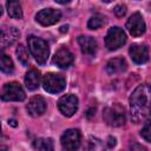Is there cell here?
Listing matches in <instances>:
<instances>
[{
	"instance_id": "484cf974",
	"label": "cell",
	"mask_w": 151,
	"mask_h": 151,
	"mask_svg": "<svg viewBox=\"0 0 151 151\" xmlns=\"http://www.w3.org/2000/svg\"><path fill=\"white\" fill-rule=\"evenodd\" d=\"M55 2H58V4H61V5H64V4H67L70 0H54Z\"/></svg>"
},
{
	"instance_id": "4316f807",
	"label": "cell",
	"mask_w": 151,
	"mask_h": 151,
	"mask_svg": "<svg viewBox=\"0 0 151 151\" xmlns=\"http://www.w3.org/2000/svg\"><path fill=\"white\" fill-rule=\"evenodd\" d=\"M8 124H11L12 126H17V122H15L14 119H11V120H8Z\"/></svg>"
},
{
	"instance_id": "ffe728a7",
	"label": "cell",
	"mask_w": 151,
	"mask_h": 151,
	"mask_svg": "<svg viewBox=\"0 0 151 151\" xmlns=\"http://www.w3.org/2000/svg\"><path fill=\"white\" fill-rule=\"evenodd\" d=\"M33 145L38 150H44V151L53 150V142L51 138H39L34 142Z\"/></svg>"
},
{
	"instance_id": "4fadbf2b",
	"label": "cell",
	"mask_w": 151,
	"mask_h": 151,
	"mask_svg": "<svg viewBox=\"0 0 151 151\" xmlns=\"http://www.w3.org/2000/svg\"><path fill=\"white\" fill-rule=\"evenodd\" d=\"M129 53H130L131 59L136 64H144L149 60V51H147V47L145 45L134 44L130 47Z\"/></svg>"
},
{
	"instance_id": "52a82bcc",
	"label": "cell",
	"mask_w": 151,
	"mask_h": 151,
	"mask_svg": "<svg viewBox=\"0 0 151 151\" xmlns=\"http://www.w3.org/2000/svg\"><path fill=\"white\" fill-rule=\"evenodd\" d=\"M60 142L64 150H76L80 145V132L76 129H68L63 133Z\"/></svg>"
},
{
	"instance_id": "7402d4cb",
	"label": "cell",
	"mask_w": 151,
	"mask_h": 151,
	"mask_svg": "<svg viewBox=\"0 0 151 151\" xmlns=\"http://www.w3.org/2000/svg\"><path fill=\"white\" fill-rule=\"evenodd\" d=\"M17 57H18L19 61H20L24 66H26V65L28 64V52H27V50H26L25 46L19 45V46L17 47Z\"/></svg>"
},
{
	"instance_id": "4dcf8cb0",
	"label": "cell",
	"mask_w": 151,
	"mask_h": 151,
	"mask_svg": "<svg viewBox=\"0 0 151 151\" xmlns=\"http://www.w3.org/2000/svg\"><path fill=\"white\" fill-rule=\"evenodd\" d=\"M0 149H7L6 146H0Z\"/></svg>"
},
{
	"instance_id": "ba28073f",
	"label": "cell",
	"mask_w": 151,
	"mask_h": 151,
	"mask_svg": "<svg viewBox=\"0 0 151 151\" xmlns=\"http://www.w3.org/2000/svg\"><path fill=\"white\" fill-rule=\"evenodd\" d=\"M58 109L66 117L73 116L76 113L77 109H78V99H77V97L73 96V94L63 96L58 101Z\"/></svg>"
},
{
	"instance_id": "8992f818",
	"label": "cell",
	"mask_w": 151,
	"mask_h": 151,
	"mask_svg": "<svg viewBox=\"0 0 151 151\" xmlns=\"http://www.w3.org/2000/svg\"><path fill=\"white\" fill-rule=\"evenodd\" d=\"M126 41L125 32L120 27H111L105 37V45L110 51L117 50L123 46Z\"/></svg>"
},
{
	"instance_id": "cb8c5ba5",
	"label": "cell",
	"mask_w": 151,
	"mask_h": 151,
	"mask_svg": "<svg viewBox=\"0 0 151 151\" xmlns=\"http://www.w3.org/2000/svg\"><path fill=\"white\" fill-rule=\"evenodd\" d=\"M113 12L117 17H124L125 13H126V6L125 5H118V6L114 7Z\"/></svg>"
},
{
	"instance_id": "7a4b0ae2",
	"label": "cell",
	"mask_w": 151,
	"mask_h": 151,
	"mask_svg": "<svg viewBox=\"0 0 151 151\" xmlns=\"http://www.w3.org/2000/svg\"><path fill=\"white\" fill-rule=\"evenodd\" d=\"M27 44L29 52L32 57L35 59V61L40 65H44L50 55V48L47 42L41 38H38L35 35H29L27 39Z\"/></svg>"
},
{
	"instance_id": "7c38bea8",
	"label": "cell",
	"mask_w": 151,
	"mask_h": 151,
	"mask_svg": "<svg viewBox=\"0 0 151 151\" xmlns=\"http://www.w3.org/2000/svg\"><path fill=\"white\" fill-rule=\"evenodd\" d=\"M27 111L32 117H38L45 113L46 111V101L41 96H34L29 99L27 104Z\"/></svg>"
},
{
	"instance_id": "9a60e30c",
	"label": "cell",
	"mask_w": 151,
	"mask_h": 151,
	"mask_svg": "<svg viewBox=\"0 0 151 151\" xmlns=\"http://www.w3.org/2000/svg\"><path fill=\"white\" fill-rule=\"evenodd\" d=\"M78 42H79V46H80V50L84 54H87V55H93L96 53V50H97V41L92 38V37H84V35H80L78 38Z\"/></svg>"
},
{
	"instance_id": "d6986e66",
	"label": "cell",
	"mask_w": 151,
	"mask_h": 151,
	"mask_svg": "<svg viewBox=\"0 0 151 151\" xmlns=\"http://www.w3.org/2000/svg\"><path fill=\"white\" fill-rule=\"evenodd\" d=\"M0 70L5 73H12L14 70L12 59L5 53L2 48H0Z\"/></svg>"
},
{
	"instance_id": "277c9868",
	"label": "cell",
	"mask_w": 151,
	"mask_h": 151,
	"mask_svg": "<svg viewBox=\"0 0 151 151\" xmlns=\"http://www.w3.org/2000/svg\"><path fill=\"white\" fill-rule=\"evenodd\" d=\"M25 91L20 84L15 81L5 84L0 91V98L5 101H21L25 99Z\"/></svg>"
},
{
	"instance_id": "d4e9b609",
	"label": "cell",
	"mask_w": 151,
	"mask_h": 151,
	"mask_svg": "<svg viewBox=\"0 0 151 151\" xmlns=\"http://www.w3.org/2000/svg\"><path fill=\"white\" fill-rule=\"evenodd\" d=\"M107 144H109V146H110V147L114 146V145H116V139H114V138H112V137H110V138H109V143H107Z\"/></svg>"
},
{
	"instance_id": "9c48e42d",
	"label": "cell",
	"mask_w": 151,
	"mask_h": 151,
	"mask_svg": "<svg viewBox=\"0 0 151 151\" xmlns=\"http://www.w3.org/2000/svg\"><path fill=\"white\" fill-rule=\"evenodd\" d=\"M61 18V12L54 8H45L41 9L40 12H38V14L35 15V19L39 24H41L42 26H50L53 25L55 22H58Z\"/></svg>"
},
{
	"instance_id": "44dd1931",
	"label": "cell",
	"mask_w": 151,
	"mask_h": 151,
	"mask_svg": "<svg viewBox=\"0 0 151 151\" xmlns=\"http://www.w3.org/2000/svg\"><path fill=\"white\" fill-rule=\"evenodd\" d=\"M104 19H105V18L101 17V15H99V14L93 15V17L90 18V20H88V22H87V27H88L90 29H97V28H99V27L103 26V24H104V21H105Z\"/></svg>"
},
{
	"instance_id": "5bb4252c",
	"label": "cell",
	"mask_w": 151,
	"mask_h": 151,
	"mask_svg": "<svg viewBox=\"0 0 151 151\" xmlns=\"http://www.w3.org/2000/svg\"><path fill=\"white\" fill-rule=\"evenodd\" d=\"M20 37L19 31L15 27H2L0 28V41L4 45L14 44Z\"/></svg>"
},
{
	"instance_id": "f1b7e54d",
	"label": "cell",
	"mask_w": 151,
	"mask_h": 151,
	"mask_svg": "<svg viewBox=\"0 0 151 151\" xmlns=\"http://www.w3.org/2000/svg\"><path fill=\"white\" fill-rule=\"evenodd\" d=\"M104 2H110V1H112V0H103Z\"/></svg>"
},
{
	"instance_id": "2e32d148",
	"label": "cell",
	"mask_w": 151,
	"mask_h": 151,
	"mask_svg": "<svg viewBox=\"0 0 151 151\" xmlns=\"http://www.w3.org/2000/svg\"><path fill=\"white\" fill-rule=\"evenodd\" d=\"M126 70V61L123 58L110 59L106 64V71L109 74H117Z\"/></svg>"
},
{
	"instance_id": "603a6c76",
	"label": "cell",
	"mask_w": 151,
	"mask_h": 151,
	"mask_svg": "<svg viewBox=\"0 0 151 151\" xmlns=\"http://www.w3.org/2000/svg\"><path fill=\"white\" fill-rule=\"evenodd\" d=\"M140 136H142L147 143L151 142V129H150V122H149V120H146L145 125L143 126V129H142V131H140Z\"/></svg>"
},
{
	"instance_id": "6da1fadb",
	"label": "cell",
	"mask_w": 151,
	"mask_h": 151,
	"mask_svg": "<svg viewBox=\"0 0 151 151\" xmlns=\"http://www.w3.org/2000/svg\"><path fill=\"white\" fill-rule=\"evenodd\" d=\"M150 88L147 85L138 86L130 97V111L133 123L143 122L149 116Z\"/></svg>"
},
{
	"instance_id": "30bf717a",
	"label": "cell",
	"mask_w": 151,
	"mask_h": 151,
	"mask_svg": "<svg viewBox=\"0 0 151 151\" xmlns=\"http://www.w3.org/2000/svg\"><path fill=\"white\" fill-rule=\"evenodd\" d=\"M126 28L133 37H139L145 32V22L140 13H133L126 21Z\"/></svg>"
},
{
	"instance_id": "1f68e13d",
	"label": "cell",
	"mask_w": 151,
	"mask_h": 151,
	"mask_svg": "<svg viewBox=\"0 0 151 151\" xmlns=\"http://www.w3.org/2000/svg\"><path fill=\"white\" fill-rule=\"evenodd\" d=\"M0 137H1V126H0Z\"/></svg>"
},
{
	"instance_id": "83f0119b",
	"label": "cell",
	"mask_w": 151,
	"mask_h": 151,
	"mask_svg": "<svg viewBox=\"0 0 151 151\" xmlns=\"http://www.w3.org/2000/svg\"><path fill=\"white\" fill-rule=\"evenodd\" d=\"M67 28H68V26H61L60 27V31L61 32H67Z\"/></svg>"
},
{
	"instance_id": "ac0fdd59",
	"label": "cell",
	"mask_w": 151,
	"mask_h": 151,
	"mask_svg": "<svg viewBox=\"0 0 151 151\" xmlns=\"http://www.w3.org/2000/svg\"><path fill=\"white\" fill-rule=\"evenodd\" d=\"M7 13L13 19H21L22 18V9L19 0H7L6 2Z\"/></svg>"
},
{
	"instance_id": "5b68a950",
	"label": "cell",
	"mask_w": 151,
	"mask_h": 151,
	"mask_svg": "<svg viewBox=\"0 0 151 151\" xmlns=\"http://www.w3.org/2000/svg\"><path fill=\"white\" fill-rule=\"evenodd\" d=\"M42 86H44L45 91H47L48 93H59L65 88L66 81H65L64 77L60 74L47 73L44 76Z\"/></svg>"
},
{
	"instance_id": "f546056e",
	"label": "cell",
	"mask_w": 151,
	"mask_h": 151,
	"mask_svg": "<svg viewBox=\"0 0 151 151\" xmlns=\"http://www.w3.org/2000/svg\"><path fill=\"white\" fill-rule=\"evenodd\" d=\"M1 13H2V8H1V5H0V15H1Z\"/></svg>"
},
{
	"instance_id": "8fae6325",
	"label": "cell",
	"mask_w": 151,
	"mask_h": 151,
	"mask_svg": "<svg viewBox=\"0 0 151 151\" xmlns=\"http://www.w3.org/2000/svg\"><path fill=\"white\" fill-rule=\"evenodd\" d=\"M73 59H74V57H73L72 52L66 47H61L55 52V54L53 57V63L58 67L65 68V67H68L73 63Z\"/></svg>"
},
{
	"instance_id": "3957f363",
	"label": "cell",
	"mask_w": 151,
	"mask_h": 151,
	"mask_svg": "<svg viewBox=\"0 0 151 151\" xmlns=\"http://www.w3.org/2000/svg\"><path fill=\"white\" fill-rule=\"evenodd\" d=\"M103 117L106 124L110 126H122L126 120L124 107L119 104L107 106L103 112Z\"/></svg>"
},
{
	"instance_id": "e0dca14e",
	"label": "cell",
	"mask_w": 151,
	"mask_h": 151,
	"mask_svg": "<svg viewBox=\"0 0 151 151\" xmlns=\"http://www.w3.org/2000/svg\"><path fill=\"white\" fill-rule=\"evenodd\" d=\"M39 84H40V73H39V71H37L34 68L29 70L25 76V85H26V87L28 90L33 91V90L39 87Z\"/></svg>"
}]
</instances>
